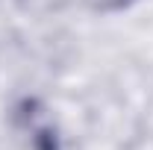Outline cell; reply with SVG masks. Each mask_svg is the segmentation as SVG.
<instances>
[{
	"instance_id": "obj_1",
	"label": "cell",
	"mask_w": 153,
	"mask_h": 150,
	"mask_svg": "<svg viewBox=\"0 0 153 150\" xmlns=\"http://www.w3.org/2000/svg\"><path fill=\"white\" fill-rule=\"evenodd\" d=\"M18 121L24 132H30V141L36 150H59V135L56 127L50 124L47 112L38 106L36 100H24L18 106Z\"/></svg>"
},
{
	"instance_id": "obj_2",
	"label": "cell",
	"mask_w": 153,
	"mask_h": 150,
	"mask_svg": "<svg viewBox=\"0 0 153 150\" xmlns=\"http://www.w3.org/2000/svg\"><path fill=\"white\" fill-rule=\"evenodd\" d=\"M85 6H91V9H100V12H112V9H121V6H127L130 0H82Z\"/></svg>"
}]
</instances>
